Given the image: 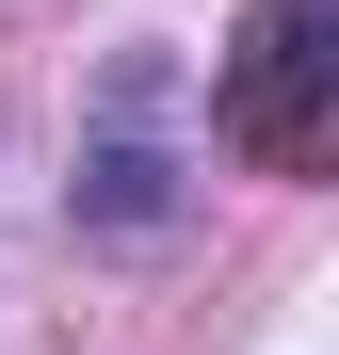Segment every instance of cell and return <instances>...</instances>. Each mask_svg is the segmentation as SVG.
<instances>
[{
	"instance_id": "6da1fadb",
	"label": "cell",
	"mask_w": 339,
	"mask_h": 355,
	"mask_svg": "<svg viewBox=\"0 0 339 355\" xmlns=\"http://www.w3.org/2000/svg\"><path fill=\"white\" fill-rule=\"evenodd\" d=\"M323 81H339V0H259L243 49L210 65V146H243L259 178H323Z\"/></svg>"
},
{
	"instance_id": "7a4b0ae2",
	"label": "cell",
	"mask_w": 339,
	"mask_h": 355,
	"mask_svg": "<svg viewBox=\"0 0 339 355\" xmlns=\"http://www.w3.org/2000/svg\"><path fill=\"white\" fill-rule=\"evenodd\" d=\"M194 146H210V113H194V81L162 65V49H130V65L97 81V130H81V226H113V243H146V226L178 210V178H194Z\"/></svg>"
}]
</instances>
